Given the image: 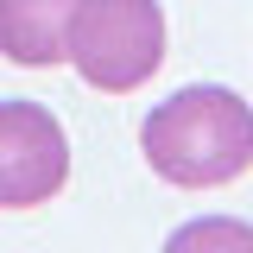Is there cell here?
Listing matches in <instances>:
<instances>
[{
	"label": "cell",
	"mask_w": 253,
	"mask_h": 253,
	"mask_svg": "<svg viewBox=\"0 0 253 253\" xmlns=\"http://www.w3.org/2000/svg\"><path fill=\"white\" fill-rule=\"evenodd\" d=\"M139 152L177 190L234 184L253 165V108L221 83H190L139 121Z\"/></svg>",
	"instance_id": "cell-1"
},
{
	"label": "cell",
	"mask_w": 253,
	"mask_h": 253,
	"mask_svg": "<svg viewBox=\"0 0 253 253\" xmlns=\"http://www.w3.org/2000/svg\"><path fill=\"white\" fill-rule=\"evenodd\" d=\"M63 57L101 95L146 89L165 63V6L158 0H83L70 19Z\"/></svg>",
	"instance_id": "cell-2"
},
{
	"label": "cell",
	"mask_w": 253,
	"mask_h": 253,
	"mask_svg": "<svg viewBox=\"0 0 253 253\" xmlns=\"http://www.w3.org/2000/svg\"><path fill=\"white\" fill-rule=\"evenodd\" d=\"M70 184V133L38 101H0V209H38Z\"/></svg>",
	"instance_id": "cell-3"
},
{
	"label": "cell",
	"mask_w": 253,
	"mask_h": 253,
	"mask_svg": "<svg viewBox=\"0 0 253 253\" xmlns=\"http://www.w3.org/2000/svg\"><path fill=\"white\" fill-rule=\"evenodd\" d=\"M76 6L83 0H0V57L26 63V70L63 63Z\"/></svg>",
	"instance_id": "cell-4"
},
{
	"label": "cell",
	"mask_w": 253,
	"mask_h": 253,
	"mask_svg": "<svg viewBox=\"0 0 253 253\" xmlns=\"http://www.w3.org/2000/svg\"><path fill=\"white\" fill-rule=\"evenodd\" d=\"M165 253H253V221H241V215H196V221H184L165 241Z\"/></svg>",
	"instance_id": "cell-5"
}]
</instances>
